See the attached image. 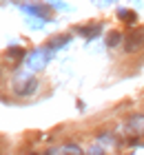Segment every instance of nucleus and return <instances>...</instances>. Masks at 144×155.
Wrapping results in <instances>:
<instances>
[{
  "mask_svg": "<svg viewBox=\"0 0 144 155\" xmlns=\"http://www.w3.org/2000/svg\"><path fill=\"white\" fill-rule=\"evenodd\" d=\"M124 49L129 53H135L140 49H144V31H131L129 33V38L124 42Z\"/></svg>",
  "mask_w": 144,
  "mask_h": 155,
  "instance_id": "f257e3e1",
  "label": "nucleus"
},
{
  "mask_svg": "<svg viewBox=\"0 0 144 155\" xmlns=\"http://www.w3.org/2000/svg\"><path fill=\"white\" fill-rule=\"evenodd\" d=\"M38 87H40V82L35 80V78H29V80L22 84V87H18V89H16V93H18L20 97H27V95H33L35 91H38Z\"/></svg>",
  "mask_w": 144,
  "mask_h": 155,
  "instance_id": "f03ea898",
  "label": "nucleus"
},
{
  "mask_svg": "<svg viewBox=\"0 0 144 155\" xmlns=\"http://www.w3.org/2000/svg\"><path fill=\"white\" fill-rule=\"evenodd\" d=\"M129 131L133 133V135H144V115H131L129 120Z\"/></svg>",
  "mask_w": 144,
  "mask_h": 155,
  "instance_id": "7ed1b4c3",
  "label": "nucleus"
},
{
  "mask_svg": "<svg viewBox=\"0 0 144 155\" xmlns=\"http://www.w3.org/2000/svg\"><path fill=\"white\" fill-rule=\"evenodd\" d=\"M7 55H11V58L9 60H20V58H22V55H25V49H9V53H7Z\"/></svg>",
  "mask_w": 144,
  "mask_h": 155,
  "instance_id": "20e7f679",
  "label": "nucleus"
},
{
  "mask_svg": "<svg viewBox=\"0 0 144 155\" xmlns=\"http://www.w3.org/2000/svg\"><path fill=\"white\" fill-rule=\"evenodd\" d=\"M120 40H122V36H120L118 31H113V33H109V40H106V45H109V47H115Z\"/></svg>",
  "mask_w": 144,
  "mask_h": 155,
  "instance_id": "39448f33",
  "label": "nucleus"
},
{
  "mask_svg": "<svg viewBox=\"0 0 144 155\" xmlns=\"http://www.w3.org/2000/svg\"><path fill=\"white\" fill-rule=\"evenodd\" d=\"M118 16H120V18H124V20H129V25H133V22H135V13H131V11H118Z\"/></svg>",
  "mask_w": 144,
  "mask_h": 155,
  "instance_id": "423d86ee",
  "label": "nucleus"
},
{
  "mask_svg": "<svg viewBox=\"0 0 144 155\" xmlns=\"http://www.w3.org/2000/svg\"><path fill=\"white\" fill-rule=\"evenodd\" d=\"M62 153H82V149L80 146H75V144H67L64 149H60Z\"/></svg>",
  "mask_w": 144,
  "mask_h": 155,
  "instance_id": "0eeeda50",
  "label": "nucleus"
}]
</instances>
